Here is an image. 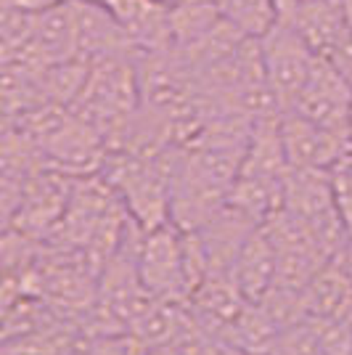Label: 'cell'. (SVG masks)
<instances>
[{"label":"cell","instance_id":"cell-1","mask_svg":"<svg viewBox=\"0 0 352 355\" xmlns=\"http://www.w3.org/2000/svg\"><path fill=\"white\" fill-rule=\"evenodd\" d=\"M257 40H260L265 77H267V85H270V93L279 104L281 114L292 112L305 83H308L310 69H313L318 53L289 21H276Z\"/></svg>","mask_w":352,"mask_h":355},{"label":"cell","instance_id":"cell-2","mask_svg":"<svg viewBox=\"0 0 352 355\" xmlns=\"http://www.w3.org/2000/svg\"><path fill=\"white\" fill-rule=\"evenodd\" d=\"M138 273L148 295L167 302H188V276L183 260V236L175 223H164L143 234Z\"/></svg>","mask_w":352,"mask_h":355},{"label":"cell","instance_id":"cell-3","mask_svg":"<svg viewBox=\"0 0 352 355\" xmlns=\"http://www.w3.org/2000/svg\"><path fill=\"white\" fill-rule=\"evenodd\" d=\"M74 178L77 175H69V173L56 170L51 164L40 167L30 178L14 215L6 220V228H16V231L37 239V241H45L69 207Z\"/></svg>","mask_w":352,"mask_h":355},{"label":"cell","instance_id":"cell-4","mask_svg":"<svg viewBox=\"0 0 352 355\" xmlns=\"http://www.w3.org/2000/svg\"><path fill=\"white\" fill-rule=\"evenodd\" d=\"M292 112H299L302 117L339 133L347 144L352 117V88L347 85V80L334 69L331 61L315 56L308 83H305V88L299 93Z\"/></svg>","mask_w":352,"mask_h":355},{"label":"cell","instance_id":"cell-5","mask_svg":"<svg viewBox=\"0 0 352 355\" xmlns=\"http://www.w3.org/2000/svg\"><path fill=\"white\" fill-rule=\"evenodd\" d=\"M281 135L292 170H331L347 154L344 138L299 112L281 114Z\"/></svg>","mask_w":352,"mask_h":355},{"label":"cell","instance_id":"cell-6","mask_svg":"<svg viewBox=\"0 0 352 355\" xmlns=\"http://www.w3.org/2000/svg\"><path fill=\"white\" fill-rule=\"evenodd\" d=\"M72 3L77 14V43L82 59L96 61L103 56H138L130 32L103 6L93 0H72Z\"/></svg>","mask_w":352,"mask_h":355},{"label":"cell","instance_id":"cell-7","mask_svg":"<svg viewBox=\"0 0 352 355\" xmlns=\"http://www.w3.org/2000/svg\"><path fill=\"white\" fill-rule=\"evenodd\" d=\"M310 318L339 321L352 315V270L344 257L328 260L305 289Z\"/></svg>","mask_w":352,"mask_h":355},{"label":"cell","instance_id":"cell-8","mask_svg":"<svg viewBox=\"0 0 352 355\" xmlns=\"http://www.w3.org/2000/svg\"><path fill=\"white\" fill-rule=\"evenodd\" d=\"M234 273L241 292L249 302H260L273 289L276 276H279V263H276L273 239L265 231V225H257L252 231V236L247 239V244L238 252Z\"/></svg>","mask_w":352,"mask_h":355},{"label":"cell","instance_id":"cell-9","mask_svg":"<svg viewBox=\"0 0 352 355\" xmlns=\"http://www.w3.org/2000/svg\"><path fill=\"white\" fill-rule=\"evenodd\" d=\"M32 48L45 67L69 59H82L80 43H77V14H74L72 0L37 14Z\"/></svg>","mask_w":352,"mask_h":355},{"label":"cell","instance_id":"cell-10","mask_svg":"<svg viewBox=\"0 0 352 355\" xmlns=\"http://www.w3.org/2000/svg\"><path fill=\"white\" fill-rule=\"evenodd\" d=\"M289 24L297 27V32L308 40L318 56H328L334 45L344 35H350L342 0H302L299 11Z\"/></svg>","mask_w":352,"mask_h":355},{"label":"cell","instance_id":"cell-11","mask_svg":"<svg viewBox=\"0 0 352 355\" xmlns=\"http://www.w3.org/2000/svg\"><path fill=\"white\" fill-rule=\"evenodd\" d=\"M279 331V324L270 318V313L260 302H247L244 311L236 315L234 324L218 340L231 345L241 355H270Z\"/></svg>","mask_w":352,"mask_h":355},{"label":"cell","instance_id":"cell-12","mask_svg":"<svg viewBox=\"0 0 352 355\" xmlns=\"http://www.w3.org/2000/svg\"><path fill=\"white\" fill-rule=\"evenodd\" d=\"M80 342H82L80 326L56 321L30 334L3 340V355H72Z\"/></svg>","mask_w":352,"mask_h":355},{"label":"cell","instance_id":"cell-13","mask_svg":"<svg viewBox=\"0 0 352 355\" xmlns=\"http://www.w3.org/2000/svg\"><path fill=\"white\" fill-rule=\"evenodd\" d=\"M225 21L249 35V37H263L279 19L273 0H215Z\"/></svg>","mask_w":352,"mask_h":355},{"label":"cell","instance_id":"cell-14","mask_svg":"<svg viewBox=\"0 0 352 355\" xmlns=\"http://www.w3.org/2000/svg\"><path fill=\"white\" fill-rule=\"evenodd\" d=\"M270 355H326L315 321L308 318L302 324L281 329Z\"/></svg>","mask_w":352,"mask_h":355},{"label":"cell","instance_id":"cell-15","mask_svg":"<svg viewBox=\"0 0 352 355\" xmlns=\"http://www.w3.org/2000/svg\"><path fill=\"white\" fill-rule=\"evenodd\" d=\"M146 345L130 331L122 334H98V337H82L72 355H146Z\"/></svg>","mask_w":352,"mask_h":355},{"label":"cell","instance_id":"cell-16","mask_svg":"<svg viewBox=\"0 0 352 355\" xmlns=\"http://www.w3.org/2000/svg\"><path fill=\"white\" fill-rule=\"evenodd\" d=\"M323 59L331 61L334 69L347 80V85L352 88V32L350 35H344V37L334 45V51H331L328 56H323Z\"/></svg>","mask_w":352,"mask_h":355},{"label":"cell","instance_id":"cell-17","mask_svg":"<svg viewBox=\"0 0 352 355\" xmlns=\"http://www.w3.org/2000/svg\"><path fill=\"white\" fill-rule=\"evenodd\" d=\"M302 0H273V8H276V19L279 21H292L297 11H299Z\"/></svg>","mask_w":352,"mask_h":355},{"label":"cell","instance_id":"cell-18","mask_svg":"<svg viewBox=\"0 0 352 355\" xmlns=\"http://www.w3.org/2000/svg\"><path fill=\"white\" fill-rule=\"evenodd\" d=\"M342 11H344V21H347V30L352 32V0H342Z\"/></svg>","mask_w":352,"mask_h":355},{"label":"cell","instance_id":"cell-19","mask_svg":"<svg viewBox=\"0 0 352 355\" xmlns=\"http://www.w3.org/2000/svg\"><path fill=\"white\" fill-rule=\"evenodd\" d=\"M159 3H167V6H173V3H177V0H159Z\"/></svg>","mask_w":352,"mask_h":355}]
</instances>
